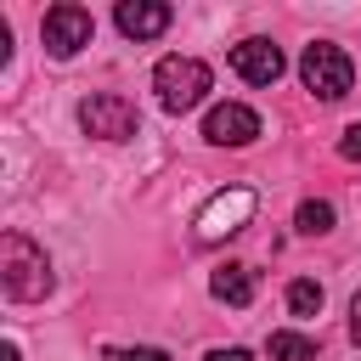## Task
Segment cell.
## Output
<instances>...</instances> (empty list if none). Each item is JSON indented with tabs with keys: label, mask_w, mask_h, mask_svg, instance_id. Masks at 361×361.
Instances as JSON below:
<instances>
[{
	"label": "cell",
	"mask_w": 361,
	"mask_h": 361,
	"mask_svg": "<svg viewBox=\"0 0 361 361\" xmlns=\"http://www.w3.org/2000/svg\"><path fill=\"white\" fill-rule=\"evenodd\" d=\"M203 135H209L214 147H248V141L259 135V113L243 107V102H220V107L203 118Z\"/></svg>",
	"instance_id": "cell-7"
},
{
	"label": "cell",
	"mask_w": 361,
	"mask_h": 361,
	"mask_svg": "<svg viewBox=\"0 0 361 361\" xmlns=\"http://www.w3.org/2000/svg\"><path fill=\"white\" fill-rule=\"evenodd\" d=\"M90 34H96V23H90V11H85V6H73V0L51 6V11H45V23H39V39H45V51H51V56H73V51H85V45H90Z\"/></svg>",
	"instance_id": "cell-5"
},
{
	"label": "cell",
	"mask_w": 361,
	"mask_h": 361,
	"mask_svg": "<svg viewBox=\"0 0 361 361\" xmlns=\"http://www.w3.org/2000/svg\"><path fill=\"white\" fill-rule=\"evenodd\" d=\"M338 152H344V158H361V118H355V124L338 135Z\"/></svg>",
	"instance_id": "cell-15"
},
{
	"label": "cell",
	"mask_w": 361,
	"mask_h": 361,
	"mask_svg": "<svg viewBox=\"0 0 361 361\" xmlns=\"http://www.w3.org/2000/svg\"><path fill=\"white\" fill-rule=\"evenodd\" d=\"M299 231H305V237L333 231V203H299Z\"/></svg>",
	"instance_id": "cell-13"
},
{
	"label": "cell",
	"mask_w": 361,
	"mask_h": 361,
	"mask_svg": "<svg viewBox=\"0 0 361 361\" xmlns=\"http://www.w3.org/2000/svg\"><path fill=\"white\" fill-rule=\"evenodd\" d=\"M209 288H214V299H226V305H254V293H259V282H254L248 265H220Z\"/></svg>",
	"instance_id": "cell-10"
},
{
	"label": "cell",
	"mask_w": 361,
	"mask_h": 361,
	"mask_svg": "<svg viewBox=\"0 0 361 361\" xmlns=\"http://www.w3.org/2000/svg\"><path fill=\"white\" fill-rule=\"evenodd\" d=\"M79 124H85V135H96V141H130L135 124H141V113H135L130 96H118V90H96V96L79 102Z\"/></svg>",
	"instance_id": "cell-4"
},
{
	"label": "cell",
	"mask_w": 361,
	"mask_h": 361,
	"mask_svg": "<svg viewBox=\"0 0 361 361\" xmlns=\"http://www.w3.org/2000/svg\"><path fill=\"white\" fill-rule=\"evenodd\" d=\"M113 361H169V355L152 350V344H135V350H113Z\"/></svg>",
	"instance_id": "cell-14"
},
{
	"label": "cell",
	"mask_w": 361,
	"mask_h": 361,
	"mask_svg": "<svg viewBox=\"0 0 361 361\" xmlns=\"http://www.w3.org/2000/svg\"><path fill=\"white\" fill-rule=\"evenodd\" d=\"M231 68L248 85H276L282 79V51L271 39H243V45H231Z\"/></svg>",
	"instance_id": "cell-8"
},
{
	"label": "cell",
	"mask_w": 361,
	"mask_h": 361,
	"mask_svg": "<svg viewBox=\"0 0 361 361\" xmlns=\"http://www.w3.org/2000/svg\"><path fill=\"white\" fill-rule=\"evenodd\" d=\"M118 28L130 34V39H158L169 23H175V11L169 6H158V0H118Z\"/></svg>",
	"instance_id": "cell-9"
},
{
	"label": "cell",
	"mask_w": 361,
	"mask_h": 361,
	"mask_svg": "<svg viewBox=\"0 0 361 361\" xmlns=\"http://www.w3.org/2000/svg\"><path fill=\"white\" fill-rule=\"evenodd\" d=\"M152 90H158L164 113H192L203 102V90H209V62H197V56H164L152 68Z\"/></svg>",
	"instance_id": "cell-3"
},
{
	"label": "cell",
	"mask_w": 361,
	"mask_h": 361,
	"mask_svg": "<svg viewBox=\"0 0 361 361\" xmlns=\"http://www.w3.org/2000/svg\"><path fill=\"white\" fill-rule=\"evenodd\" d=\"M288 310L305 322V316H316L322 310V282H310V276H299V282H288Z\"/></svg>",
	"instance_id": "cell-12"
},
{
	"label": "cell",
	"mask_w": 361,
	"mask_h": 361,
	"mask_svg": "<svg viewBox=\"0 0 361 361\" xmlns=\"http://www.w3.org/2000/svg\"><path fill=\"white\" fill-rule=\"evenodd\" d=\"M0 282H6V299L17 305H34L51 293V259L39 243H28L23 231H6L0 237Z\"/></svg>",
	"instance_id": "cell-1"
},
{
	"label": "cell",
	"mask_w": 361,
	"mask_h": 361,
	"mask_svg": "<svg viewBox=\"0 0 361 361\" xmlns=\"http://www.w3.org/2000/svg\"><path fill=\"white\" fill-rule=\"evenodd\" d=\"M350 338H355V344H361V293H355V299H350Z\"/></svg>",
	"instance_id": "cell-17"
},
{
	"label": "cell",
	"mask_w": 361,
	"mask_h": 361,
	"mask_svg": "<svg viewBox=\"0 0 361 361\" xmlns=\"http://www.w3.org/2000/svg\"><path fill=\"white\" fill-rule=\"evenodd\" d=\"M203 361H254V355H248V350H237V344H231V350H209V355H203Z\"/></svg>",
	"instance_id": "cell-16"
},
{
	"label": "cell",
	"mask_w": 361,
	"mask_h": 361,
	"mask_svg": "<svg viewBox=\"0 0 361 361\" xmlns=\"http://www.w3.org/2000/svg\"><path fill=\"white\" fill-rule=\"evenodd\" d=\"M248 214H254V192H248V186L214 192V197H209V209L197 214V237H203V243H220V237L243 231V220H248Z\"/></svg>",
	"instance_id": "cell-6"
},
{
	"label": "cell",
	"mask_w": 361,
	"mask_h": 361,
	"mask_svg": "<svg viewBox=\"0 0 361 361\" xmlns=\"http://www.w3.org/2000/svg\"><path fill=\"white\" fill-rule=\"evenodd\" d=\"M299 79H305V90H310V96L338 102V96H350L355 68H350V56H344L333 39H310V45H305V56H299Z\"/></svg>",
	"instance_id": "cell-2"
},
{
	"label": "cell",
	"mask_w": 361,
	"mask_h": 361,
	"mask_svg": "<svg viewBox=\"0 0 361 361\" xmlns=\"http://www.w3.org/2000/svg\"><path fill=\"white\" fill-rule=\"evenodd\" d=\"M265 350H271V361H316V338H305V333H271Z\"/></svg>",
	"instance_id": "cell-11"
}]
</instances>
